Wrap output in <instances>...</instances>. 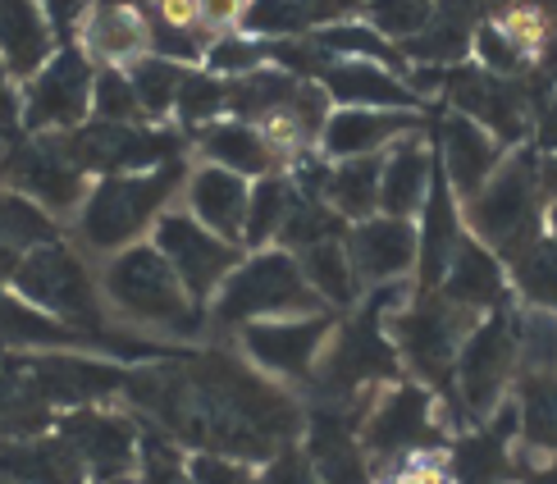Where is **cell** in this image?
I'll use <instances>...</instances> for the list:
<instances>
[{"mask_svg":"<svg viewBox=\"0 0 557 484\" xmlns=\"http://www.w3.org/2000/svg\"><path fill=\"white\" fill-rule=\"evenodd\" d=\"M124 394L151 411L160 430L197 452L238 457V462H270L293 448L301 411L278 384L247 371L228 352L183 357L156 371H133Z\"/></svg>","mask_w":557,"mask_h":484,"instance_id":"6da1fadb","label":"cell"},{"mask_svg":"<svg viewBox=\"0 0 557 484\" xmlns=\"http://www.w3.org/2000/svg\"><path fill=\"white\" fill-rule=\"evenodd\" d=\"M14 288H18V297L28 307L60 320V325L83 334L87 343H106L110 352H124V357H160V348H151V343H137V338H124V334L106 330L101 284L91 280V270H87V261L78 257V251L69 243H60V238L33 247L28 257L18 261Z\"/></svg>","mask_w":557,"mask_h":484,"instance_id":"7a4b0ae2","label":"cell"},{"mask_svg":"<svg viewBox=\"0 0 557 484\" xmlns=\"http://www.w3.org/2000/svg\"><path fill=\"white\" fill-rule=\"evenodd\" d=\"M407 302V288L403 284H388L375 288L370 302L347 320L343 330H334L330 348H324L311 388H315V402H330V407H352L366 384H388L398 375V348L384 330V320Z\"/></svg>","mask_w":557,"mask_h":484,"instance_id":"3957f363","label":"cell"},{"mask_svg":"<svg viewBox=\"0 0 557 484\" xmlns=\"http://www.w3.org/2000/svg\"><path fill=\"white\" fill-rule=\"evenodd\" d=\"M183 183H188V165L183 160H170V165L147 170V174L97 178V188H87L78 206V243L87 251H101V257L133 247L170 211V201L174 193H183Z\"/></svg>","mask_w":557,"mask_h":484,"instance_id":"277c9868","label":"cell"},{"mask_svg":"<svg viewBox=\"0 0 557 484\" xmlns=\"http://www.w3.org/2000/svg\"><path fill=\"white\" fill-rule=\"evenodd\" d=\"M544 215H548V193L535 147L507 151L498 174L471 201H461L467 234L490 247L498 261H512L521 247L535 243L544 234Z\"/></svg>","mask_w":557,"mask_h":484,"instance_id":"5b68a950","label":"cell"},{"mask_svg":"<svg viewBox=\"0 0 557 484\" xmlns=\"http://www.w3.org/2000/svg\"><path fill=\"white\" fill-rule=\"evenodd\" d=\"M101 297L124 320L170 338H197L206 330V307H197L178 284L170 261L151 243H133L114 251L101 270Z\"/></svg>","mask_w":557,"mask_h":484,"instance_id":"8992f818","label":"cell"},{"mask_svg":"<svg viewBox=\"0 0 557 484\" xmlns=\"http://www.w3.org/2000/svg\"><path fill=\"white\" fill-rule=\"evenodd\" d=\"M320 297L307 284L297 257L284 247H265L228 274L224 288L211 297V325L215 330H247L257 320H293L315 315Z\"/></svg>","mask_w":557,"mask_h":484,"instance_id":"52a82bcc","label":"cell"},{"mask_svg":"<svg viewBox=\"0 0 557 484\" xmlns=\"http://www.w3.org/2000/svg\"><path fill=\"white\" fill-rule=\"evenodd\" d=\"M475 325L480 315L453 307L444 293H421L416 302L398 307L384 320L393 348H398V361L411 375H421L425 388H453L457 352Z\"/></svg>","mask_w":557,"mask_h":484,"instance_id":"ba28073f","label":"cell"},{"mask_svg":"<svg viewBox=\"0 0 557 484\" xmlns=\"http://www.w3.org/2000/svg\"><path fill=\"white\" fill-rule=\"evenodd\" d=\"M512 384H517V311L498 307L461 343L453 394L471 421H490Z\"/></svg>","mask_w":557,"mask_h":484,"instance_id":"9c48e42d","label":"cell"},{"mask_svg":"<svg viewBox=\"0 0 557 484\" xmlns=\"http://www.w3.org/2000/svg\"><path fill=\"white\" fill-rule=\"evenodd\" d=\"M151 247L170 261V270L178 274V284L188 288L197 307H206V297H215L228 274L243 265V247L215 238L206 224H197L188 211H174V206L156 220Z\"/></svg>","mask_w":557,"mask_h":484,"instance_id":"30bf717a","label":"cell"},{"mask_svg":"<svg viewBox=\"0 0 557 484\" xmlns=\"http://www.w3.org/2000/svg\"><path fill=\"white\" fill-rule=\"evenodd\" d=\"M444 434H438L434 398L425 384H388L384 394L366 407L361 417V448L370 462H403V457L430 452Z\"/></svg>","mask_w":557,"mask_h":484,"instance_id":"8fae6325","label":"cell"},{"mask_svg":"<svg viewBox=\"0 0 557 484\" xmlns=\"http://www.w3.org/2000/svg\"><path fill=\"white\" fill-rule=\"evenodd\" d=\"M91 83H97V64L78 46H60L41 64V74L28 78V91H23V128L41 137L83 128L91 120Z\"/></svg>","mask_w":557,"mask_h":484,"instance_id":"7c38bea8","label":"cell"},{"mask_svg":"<svg viewBox=\"0 0 557 484\" xmlns=\"http://www.w3.org/2000/svg\"><path fill=\"white\" fill-rule=\"evenodd\" d=\"M334 330H338L334 315L315 311V315H293V320H257V325L238 330V343L251 357V365H261L265 375L311 384Z\"/></svg>","mask_w":557,"mask_h":484,"instance_id":"4fadbf2b","label":"cell"},{"mask_svg":"<svg viewBox=\"0 0 557 484\" xmlns=\"http://www.w3.org/2000/svg\"><path fill=\"white\" fill-rule=\"evenodd\" d=\"M448 101L457 114H467L471 124L494 133L507 151H517L530 128H535V101L517 78H498L484 69H461L448 78Z\"/></svg>","mask_w":557,"mask_h":484,"instance_id":"5bb4252c","label":"cell"},{"mask_svg":"<svg viewBox=\"0 0 557 484\" xmlns=\"http://www.w3.org/2000/svg\"><path fill=\"white\" fill-rule=\"evenodd\" d=\"M0 178L41 211H74L87 197V174L64 156L55 133L37 142H14L0 156Z\"/></svg>","mask_w":557,"mask_h":484,"instance_id":"9a60e30c","label":"cell"},{"mask_svg":"<svg viewBox=\"0 0 557 484\" xmlns=\"http://www.w3.org/2000/svg\"><path fill=\"white\" fill-rule=\"evenodd\" d=\"M55 434L74 448L87 480H97V484H124V475L137 467V444H143V434H137V425L128 417L78 407V411H69V417H60Z\"/></svg>","mask_w":557,"mask_h":484,"instance_id":"2e32d148","label":"cell"},{"mask_svg":"<svg viewBox=\"0 0 557 484\" xmlns=\"http://www.w3.org/2000/svg\"><path fill=\"white\" fill-rule=\"evenodd\" d=\"M23 375L33 380V388L41 394L46 407H97L110 394H124L128 375L120 365H106V361H87L74 352H46V357H18Z\"/></svg>","mask_w":557,"mask_h":484,"instance_id":"e0dca14e","label":"cell"},{"mask_svg":"<svg viewBox=\"0 0 557 484\" xmlns=\"http://www.w3.org/2000/svg\"><path fill=\"white\" fill-rule=\"evenodd\" d=\"M78 51L97 69H133L151 55L147 0H91L78 23Z\"/></svg>","mask_w":557,"mask_h":484,"instance_id":"ac0fdd59","label":"cell"},{"mask_svg":"<svg viewBox=\"0 0 557 484\" xmlns=\"http://www.w3.org/2000/svg\"><path fill=\"white\" fill-rule=\"evenodd\" d=\"M347 261H352V274L357 284H370V288H388L398 284L403 274L416 265V224L411 220H393V215H370V220H357L347 228Z\"/></svg>","mask_w":557,"mask_h":484,"instance_id":"d6986e66","label":"cell"},{"mask_svg":"<svg viewBox=\"0 0 557 484\" xmlns=\"http://www.w3.org/2000/svg\"><path fill=\"white\" fill-rule=\"evenodd\" d=\"M438 174L448 178V188L457 201H471L484 183L498 174V165L507 160V147L498 142L494 133H484L480 124H471L467 114L448 110L444 120H438Z\"/></svg>","mask_w":557,"mask_h":484,"instance_id":"ffe728a7","label":"cell"},{"mask_svg":"<svg viewBox=\"0 0 557 484\" xmlns=\"http://www.w3.org/2000/svg\"><path fill=\"white\" fill-rule=\"evenodd\" d=\"M425 120L421 114H403V110H352V106H334L330 120L320 128V156L324 160H366V156H384L388 147H398L403 137L421 133Z\"/></svg>","mask_w":557,"mask_h":484,"instance_id":"44dd1931","label":"cell"},{"mask_svg":"<svg viewBox=\"0 0 557 484\" xmlns=\"http://www.w3.org/2000/svg\"><path fill=\"white\" fill-rule=\"evenodd\" d=\"M311 467L324 484H370L366 471V448H361V425L352 407H330L315 402L311 425H307V448Z\"/></svg>","mask_w":557,"mask_h":484,"instance_id":"7402d4cb","label":"cell"},{"mask_svg":"<svg viewBox=\"0 0 557 484\" xmlns=\"http://www.w3.org/2000/svg\"><path fill=\"white\" fill-rule=\"evenodd\" d=\"M320 91L330 97V106H352V110H403L421 114V97L407 87L403 74H393L384 64L366 60H330L320 69Z\"/></svg>","mask_w":557,"mask_h":484,"instance_id":"603a6c76","label":"cell"},{"mask_svg":"<svg viewBox=\"0 0 557 484\" xmlns=\"http://www.w3.org/2000/svg\"><path fill=\"white\" fill-rule=\"evenodd\" d=\"M347 18H361V0H247L238 33L278 46V41L315 37Z\"/></svg>","mask_w":557,"mask_h":484,"instance_id":"cb8c5ba5","label":"cell"},{"mask_svg":"<svg viewBox=\"0 0 557 484\" xmlns=\"http://www.w3.org/2000/svg\"><path fill=\"white\" fill-rule=\"evenodd\" d=\"M183 201H188V215L211 228L215 238L243 247L251 178L220 170V165H197V170H188V183H183Z\"/></svg>","mask_w":557,"mask_h":484,"instance_id":"d4e9b609","label":"cell"},{"mask_svg":"<svg viewBox=\"0 0 557 484\" xmlns=\"http://www.w3.org/2000/svg\"><path fill=\"white\" fill-rule=\"evenodd\" d=\"M461 238H467V224H461V206L448 188V178L434 170V183H430V197H425V211H421V224H416V270H421V293H434L444 284V274L457 257Z\"/></svg>","mask_w":557,"mask_h":484,"instance_id":"484cf974","label":"cell"},{"mask_svg":"<svg viewBox=\"0 0 557 484\" xmlns=\"http://www.w3.org/2000/svg\"><path fill=\"white\" fill-rule=\"evenodd\" d=\"M193 137V147L201 156V165H220V170H234L243 178H265V174H284V160L278 151L265 142V133L247 120H215L206 124Z\"/></svg>","mask_w":557,"mask_h":484,"instance_id":"4316f807","label":"cell"},{"mask_svg":"<svg viewBox=\"0 0 557 484\" xmlns=\"http://www.w3.org/2000/svg\"><path fill=\"white\" fill-rule=\"evenodd\" d=\"M438 160L421 133L403 137L398 147L384 151V174H380V215L393 220H416L425 211L430 183H434Z\"/></svg>","mask_w":557,"mask_h":484,"instance_id":"83f0119b","label":"cell"},{"mask_svg":"<svg viewBox=\"0 0 557 484\" xmlns=\"http://www.w3.org/2000/svg\"><path fill=\"white\" fill-rule=\"evenodd\" d=\"M434 293H444L453 307L471 311V315H490V311L507 307V265L484 243H475L467 234L457 247L453 265H448V274H444V284H438Z\"/></svg>","mask_w":557,"mask_h":484,"instance_id":"f1b7e54d","label":"cell"},{"mask_svg":"<svg viewBox=\"0 0 557 484\" xmlns=\"http://www.w3.org/2000/svg\"><path fill=\"white\" fill-rule=\"evenodd\" d=\"M55 55V28L41 0H0V64L10 78H33Z\"/></svg>","mask_w":557,"mask_h":484,"instance_id":"f546056e","label":"cell"},{"mask_svg":"<svg viewBox=\"0 0 557 484\" xmlns=\"http://www.w3.org/2000/svg\"><path fill=\"white\" fill-rule=\"evenodd\" d=\"M0 480L5 484H87V471L60 434L0 439Z\"/></svg>","mask_w":557,"mask_h":484,"instance_id":"4dcf8cb0","label":"cell"},{"mask_svg":"<svg viewBox=\"0 0 557 484\" xmlns=\"http://www.w3.org/2000/svg\"><path fill=\"white\" fill-rule=\"evenodd\" d=\"M521 430L517 402L503 407V421H484L480 434L461 439L453 448V480L457 484H503L512 471V457H507V439Z\"/></svg>","mask_w":557,"mask_h":484,"instance_id":"1f68e13d","label":"cell"},{"mask_svg":"<svg viewBox=\"0 0 557 484\" xmlns=\"http://www.w3.org/2000/svg\"><path fill=\"white\" fill-rule=\"evenodd\" d=\"M380 174H384V156H366V160H330L324 170V193L320 201L347 224L380 215Z\"/></svg>","mask_w":557,"mask_h":484,"instance_id":"d6a6232c","label":"cell"},{"mask_svg":"<svg viewBox=\"0 0 557 484\" xmlns=\"http://www.w3.org/2000/svg\"><path fill=\"white\" fill-rule=\"evenodd\" d=\"M41 243H55L51 215L41 206H33L28 197L0 193V280H14L18 261Z\"/></svg>","mask_w":557,"mask_h":484,"instance_id":"836d02e7","label":"cell"},{"mask_svg":"<svg viewBox=\"0 0 557 484\" xmlns=\"http://www.w3.org/2000/svg\"><path fill=\"white\" fill-rule=\"evenodd\" d=\"M51 425V407L41 402L18 357L0 361V439H37Z\"/></svg>","mask_w":557,"mask_h":484,"instance_id":"e575fe53","label":"cell"},{"mask_svg":"<svg viewBox=\"0 0 557 484\" xmlns=\"http://www.w3.org/2000/svg\"><path fill=\"white\" fill-rule=\"evenodd\" d=\"M343 238H330V243H315L307 251H297V265H301V274H307V284L315 288L320 307H338V311L357 307V297H361V284L352 274V261H347Z\"/></svg>","mask_w":557,"mask_h":484,"instance_id":"d590c367","label":"cell"},{"mask_svg":"<svg viewBox=\"0 0 557 484\" xmlns=\"http://www.w3.org/2000/svg\"><path fill=\"white\" fill-rule=\"evenodd\" d=\"M507 265V284L517 288V297L525 302V311H544L557 315V243L548 234H540L530 247H521Z\"/></svg>","mask_w":557,"mask_h":484,"instance_id":"8d00e7d4","label":"cell"},{"mask_svg":"<svg viewBox=\"0 0 557 484\" xmlns=\"http://www.w3.org/2000/svg\"><path fill=\"white\" fill-rule=\"evenodd\" d=\"M297 201V188L288 174H265L251 183V201H247V224H243V247L265 251L288 224V211Z\"/></svg>","mask_w":557,"mask_h":484,"instance_id":"74e56055","label":"cell"},{"mask_svg":"<svg viewBox=\"0 0 557 484\" xmlns=\"http://www.w3.org/2000/svg\"><path fill=\"white\" fill-rule=\"evenodd\" d=\"M517 417L530 444L557 452V365L544 375L517 380Z\"/></svg>","mask_w":557,"mask_h":484,"instance_id":"f35d334b","label":"cell"},{"mask_svg":"<svg viewBox=\"0 0 557 484\" xmlns=\"http://www.w3.org/2000/svg\"><path fill=\"white\" fill-rule=\"evenodd\" d=\"M361 18L403 51L438 18V0H361Z\"/></svg>","mask_w":557,"mask_h":484,"instance_id":"ab89813d","label":"cell"},{"mask_svg":"<svg viewBox=\"0 0 557 484\" xmlns=\"http://www.w3.org/2000/svg\"><path fill=\"white\" fill-rule=\"evenodd\" d=\"M128 78H133L137 106H143L147 124H156V120H170V114H174L178 87H183V78H188V69H183V64H170V60L147 55V60H137V64L128 69Z\"/></svg>","mask_w":557,"mask_h":484,"instance_id":"60d3db41","label":"cell"},{"mask_svg":"<svg viewBox=\"0 0 557 484\" xmlns=\"http://www.w3.org/2000/svg\"><path fill=\"white\" fill-rule=\"evenodd\" d=\"M174 120L193 133L215 120H228V83L206 74V69H188V78L178 87V101H174Z\"/></svg>","mask_w":557,"mask_h":484,"instance_id":"b9f144b4","label":"cell"},{"mask_svg":"<svg viewBox=\"0 0 557 484\" xmlns=\"http://www.w3.org/2000/svg\"><path fill=\"white\" fill-rule=\"evenodd\" d=\"M270 64V46L257 41V37H247V33H220L211 37V46H206V60L201 69L206 74H215L224 83H238L247 74H257V69Z\"/></svg>","mask_w":557,"mask_h":484,"instance_id":"7bdbcfd3","label":"cell"},{"mask_svg":"<svg viewBox=\"0 0 557 484\" xmlns=\"http://www.w3.org/2000/svg\"><path fill=\"white\" fill-rule=\"evenodd\" d=\"M91 114H97L101 124H147L128 69H97V83H91Z\"/></svg>","mask_w":557,"mask_h":484,"instance_id":"ee69618b","label":"cell"},{"mask_svg":"<svg viewBox=\"0 0 557 484\" xmlns=\"http://www.w3.org/2000/svg\"><path fill=\"white\" fill-rule=\"evenodd\" d=\"M137 484H193L188 457L165 434H143L137 444Z\"/></svg>","mask_w":557,"mask_h":484,"instance_id":"f6af8a7d","label":"cell"},{"mask_svg":"<svg viewBox=\"0 0 557 484\" xmlns=\"http://www.w3.org/2000/svg\"><path fill=\"white\" fill-rule=\"evenodd\" d=\"M188 475H193V484H257V475L247 471V462H238V457H220V452L188 457Z\"/></svg>","mask_w":557,"mask_h":484,"instance_id":"bcb514c9","label":"cell"},{"mask_svg":"<svg viewBox=\"0 0 557 484\" xmlns=\"http://www.w3.org/2000/svg\"><path fill=\"white\" fill-rule=\"evenodd\" d=\"M257 484H324V480H320V471L311 467V457L301 448H284L261 467Z\"/></svg>","mask_w":557,"mask_h":484,"instance_id":"7dc6e473","label":"cell"},{"mask_svg":"<svg viewBox=\"0 0 557 484\" xmlns=\"http://www.w3.org/2000/svg\"><path fill=\"white\" fill-rule=\"evenodd\" d=\"M243 14H247V0H201V23H206V33L211 37L238 33Z\"/></svg>","mask_w":557,"mask_h":484,"instance_id":"c3c4849f","label":"cell"},{"mask_svg":"<svg viewBox=\"0 0 557 484\" xmlns=\"http://www.w3.org/2000/svg\"><path fill=\"white\" fill-rule=\"evenodd\" d=\"M18 128H23V101L10 83V69L0 64V142H14Z\"/></svg>","mask_w":557,"mask_h":484,"instance_id":"681fc988","label":"cell"},{"mask_svg":"<svg viewBox=\"0 0 557 484\" xmlns=\"http://www.w3.org/2000/svg\"><path fill=\"white\" fill-rule=\"evenodd\" d=\"M393 484H457V480H453V471L438 467L434 457H425V452H421V457H407L403 471L393 475Z\"/></svg>","mask_w":557,"mask_h":484,"instance_id":"f907efd6","label":"cell"},{"mask_svg":"<svg viewBox=\"0 0 557 484\" xmlns=\"http://www.w3.org/2000/svg\"><path fill=\"white\" fill-rule=\"evenodd\" d=\"M41 10H46V18H51L55 33H78V23L91 10V0H41Z\"/></svg>","mask_w":557,"mask_h":484,"instance_id":"816d5d0a","label":"cell"},{"mask_svg":"<svg viewBox=\"0 0 557 484\" xmlns=\"http://www.w3.org/2000/svg\"><path fill=\"white\" fill-rule=\"evenodd\" d=\"M540 174H544V193H548V201H557V151L540 156Z\"/></svg>","mask_w":557,"mask_h":484,"instance_id":"f5cc1de1","label":"cell"},{"mask_svg":"<svg viewBox=\"0 0 557 484\" xmlns=\"http://www.w3.org/2000/svg\"><path fill=\"white\" fill-rule=\"evenodd\" d=\"M525 484H557V452H553V457H544V462L525 475Z\"/></svg>","mask_w":557,"mask_h":484,"instance_id":"db71d44e","label":"cell"},{"mask_svg":"<svg viewBox=\"0 0 557 484\" xmlns=\"http://www.w3.org/2000/svg\"><path fill=\"white\" fill-rule=\"evenodd\" d=\"M544 234L557 243V201H548V215H544Z\"/></svg>","mask_w":557,"mask_h":484,"instance_id":"11a10c76","label":"cell"}]
</instances>
